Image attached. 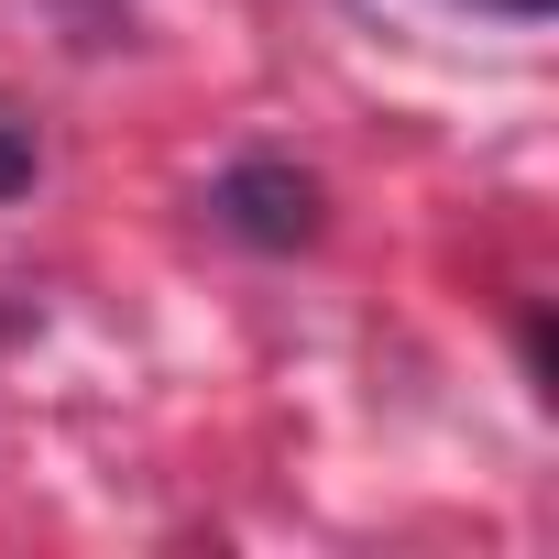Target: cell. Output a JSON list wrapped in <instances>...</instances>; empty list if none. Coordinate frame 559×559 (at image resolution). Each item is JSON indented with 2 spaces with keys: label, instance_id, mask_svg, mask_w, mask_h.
<instances>
[{
  "label": "cell",
  "instance_id": "6da1fadb",
  "mask_svg": "<svg viewBox=\"0 0 559 559\" xmlns=\"http://www.w3.org/2000/svg\"><path fill=\"white\" fill-rule=\"evenodd\" d=\"M209 230H230L241 252H308L330 230V187L297 154H230L209 176Z\"/></svg>",
  "mask_w": 559,
  "mask_h": 559
},
{
  "label": "cell",
  "instance_id": "3957f363",
  "mask_svg": "<svg viewBox=\"0 0 559 559\" xmlns=\"http://www.w3.org/2000/svg\"><path fill=\"white\" fill-rule=\"evenodd\" d=\"M483 12H504V23H548L559 0H483Z\"/></svg>",
  "mask_w": 559,
  "mask_h": 559
},
{
  "label": "cell",
  "instance_id": "7a4b0ae2",
  "mask_svg": "<svg viewBox=\"0 0 559 559\" xmlns=\"http://www.w3.org/2000/svg\"><path fill=\"white\" fill-rule=\"evenodd\" d=\"M34 165H45V154H34V132H23V121H0V198H23V187H34Z\"/></svg>",
  "mask_w": 559,
  "mask_h": 559
}]
</instances>
